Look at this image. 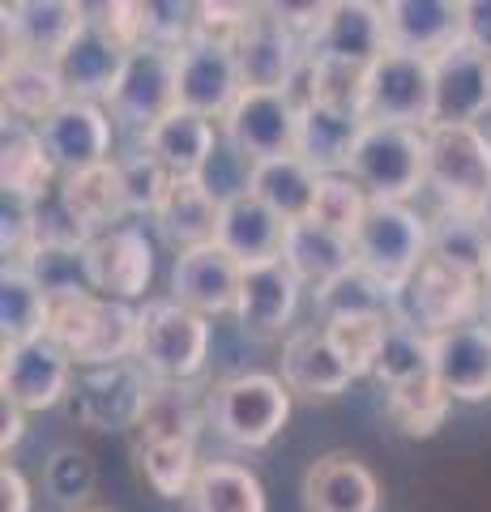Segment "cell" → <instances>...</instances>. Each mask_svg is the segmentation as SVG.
<instances>
[{"mask_svg": "<svg viewBox=\"0 0 491 512\" xmlns=\"http://www.w3.org/2000/svg\"><path fill=\"white\" fill-rule=\"evenodd\" d=\"M214 431L235 448H265L291 419V389L282 376L235 372L223 376L205 397Z\"/></svg>", "mask_w": 491, "mask_h": 512, "instance_id": "obj_1", "label": "cell"}, {"mask_svg": "<svg viewBox=\"0 0 491 512\" xmlns=\"http://www.w3.org/2000/svg\"><path fill=\"white\" fill-rule=\"evenodd\" d=\"M359 111L368 124H398L427 133L436 124V60L389 47L363 73Z\"/></svg>", "mask_w": 491, "mask_h": 512, "instance_id": "obj_2", "label": "cell"}, {"mask_svg": "<svg viewBox=\"0 0 491 512\" xmlns=\"http://www.w3.org/2000/svg\"><path fill=\"white\" fill-rule=\"evenodd\" d=\"M133 359L146 367L154 380L184 384L201 376L205 359H210V325L205 316L184 308L176 299L146 303L137 312V350Z\"/></svg>", "mask_w": 491, "mask_h": 512, "instance_id": "obj_3", "label": "cell"}, {"mask_svg": "<svg viewBox=\"0 0 491 512\" xmlns=\"http://www.w3.org/2000/svg\"><path fill=\"white\" fill-rule=\"evenodd\" d=\"M355 261L389 295H402V286L427 261V218H419L410 205L372 201L355 231Z\"/></svg>", "mask_w": 491, "mask_h": 512, "instance_id": "obj_4", "label": "cell"}, {"mask_svg": "<svg viewBox=\"0 0 491 512\" xmlns=\"http://www.w3.org/2000/svg\"><path fill=\"white\" fill-rule=\"evenodd\" d=\"M47 342L60 346L69 363H116L133 359L137 350V312L129 303L103 299V295H77L60 299L52 312Z\"/></svg>", "mask_w": 491, "mask_h": 512, "instance_id": "obj_5", "label": "cell"}, {"mask_svg": "<svg viewBox=\"0 0 491 512\" xmlns=\"http://www.w3.org/2000/svg\"><path fill=\"white\" fill-rule=\"evenodd\" d=\"M346 175L372 201L406 205V197H415L427 184V133L398 124H368Z\"/></svg>", "mask_w": 491, "mask_h": 512, "instance_id": "obj_6", "label": "cell"}, {"mask_svg": "<svg viewBox=\"0 0 491 512\" xmlns=\"http://www.w3.org/2000/svg\"><path fill=\"white\" fill-rule=\"evenodd\" d=\"M427 184L440 192V205L479 210L491 192V141L474 124L427 128Z\"/></svg>", "mask_w": 491, "mask_h": 512, "instance_id": "obj_7", "label": "cell"}, {"mask_svg": "<svg viewBox=\"0 0 491 512\" xmlns=\"http://www.w3.org/2000/svg\"><path fill=\"white\" fill-rule=\"evenodd\" d=\"M231 52L244 90H291L308 64V43L291 35L269 9L248 13V22L231 35Z\"/></svg>", "mask_w": 491, "mask_h": 512, "instance_id": "obj_8", "label": "cell"}, {"mask_svg": "<svg viewBox=\"0 0 491 512\" xmlns=\"http://www.w3.org/2000/svg\"><path fill=\"white\" fill-rule=\"evenodd\" d=\"M244 94L240 69H235L231 39L197 30L176 52V99L184 111H197L205 120H223Z\"/></svg>", "mask_w": 491, "mask_h": 512, "instance_id": "obj_9", "label": "cell"}, {"mask_svg": "<svg viewBox=\"0 0 491 512\" xmlns=\"http://www.w3.org/2000/svg\"><path fill=\"white\" fill-rule=\"evenodd\" d=\"M474 303H483V282L470 274H457L453 265L436 261V256H427L419 265V274L402 286L393 316L423 329L427 338H436V333H445V329L466 325Z\"/></svg>", "mask_w": 491, "mask_h": 512, "instance_id": "obj_10", "label": "cell"}, {"mask_svg": "<svg viewBox=\"0 0 491 512\" xmlns=\"http://www.w3.org/2000/svg\"><path fill=\"white\" fill-rule=\"evenodd\" d=\"M223 133L248 167L295 154L299 103L291 99V90H244L223 116Z\"/></svg>", "mask_w": 491, "mask_h": 512, "instance_id": "obj_11", "label": "cell"}, {"mask_svg": "<svg viewBox=\"0 0 491 512\" xmlns=\"http://www.w3.org/2000/svg\"><path fill=\"white\" fill-rule=\"evenodd\" d=\"M112 116L133 128H154L180 107L176 99V52L171 47H150L137 43L129 52V64L120 73V86L112 94Z\"/></svg>", "mask_w": 491, "mask_h": 512, "instance_id": "obj_12", "label": "cell"}, {"mask_svg": "<svg viewBox=\"0 0 491 512\" xmlns=\"http://www.w3.org/2000/svg\"><path fill=\"white\" fill-rule=\"evenodd\" d=\"M133 43L120 35L112 22L90 18L86 30L69 43V52L56 60L60 77H65L69 99L77 103H112V94L120 86V73L129 64Z\"/></svg>", "mask_w": 491, "mask_h": 512, "instance_id": "obj_13", "label": "cell"}, {"mask_svg": "<svg viewBox=\"0 0 491 512\" xmlns=\"http://www.w3.org/2000/svg\"><path fill=\"white\" fill-rule=\"evenodd\" d=\"M35 128H39V141L47 150V163L56 167L60 180L112 163V158H107L112 154V120H107V111L99 103L69 99Z\"/></svg>", "mask_w": 491, "mask_h": 512, "instance_id": "obj_14", "label": "cell"}, {"mask_svg": "<svg viewBox=\"0 0 491 512\" xmlns=\"http://www.w3.org/2000/svg\"><path fill=\"white\" fill-rule=\"evenodd\" d=\"M385 52H389L385 5H368V0H338V5H329L325 26L308 43L312 60L342 64V69H363V73Z\"/></svg>", "mask_w": 491, "mask_h": 512, "instance_id": "obj_15", "label": "cell"}, {"mask_svg": "<svg viewBox=\"0 0 491 512\" xmlns=\"http://www.w3.org/2000/svg\"><path fill=\"white\" fill-rule=\"evenodd\" d=\"M86 269L90 286L103 299H137L146 295V286L154 278V248L141 227H116L103 231L86 244Z\"/></svg>", "mask_w": 491, "mask_h": 512, "instance_id": "obj_16", "label": "cell"}, {"mask_svg": "<svg viewBox=\"0 0 491 512\" xmlns=\"http://www.w3.org/2000/svg\"><path fill=\"white\" fill-rule=\"evenodd\" d=\"M363 128H368V120H363L359 107L308 99V103H299L295 154L321 175H346L351 171V158H355Z\"/></svg>", "mask_w": 491, "mask_h": 512, "instance_id": "obj_17", "label": "cell"}, {"mask_svg": "<svg viewBox=\"0 0 491 512\" xmlns=\"http://www.w3.org/2000/svg\"><path fill=\"white\" fill-rule=\"evenodd\" d=\"M86 22V5H73V0H18V5H5V43L18 56L56 64L86 30Z\"/></svg>", "mask_w": 491, "mask_h": 512, "instance_id": "obj_18", "label": "cell"}, {"mask_svg": "<svg viewBox=\"0 0 491 512\" xmlns=\"http://www.w3.org/2000/svg\"><path fill=\"white\" fill-rule=\"evenodd\" d=\"M218 248L240 269L274 265L282 261V244H287V222H282L265 201H257L248 188L231 192L223 201V222H218Z\"/></svg>", "mask_w": 491, "mask_h": 512, "instance_id": "obj_19", "label": "cell"}, {"mask_svg": "<svg viewBox=\"0 0 491 512\" xmlns=\"http://www.w3.org/2000/svg\"><path fill=\"white\" fill-rule=\"evenodd\" d=\"M240 282H244V269L218 244H205V248L176 256V269H171V299L201 312V316L235 312V303H240Z\"/></svg>", "mask_w": 491, "mask_h": 512, "instance_id": "obj_20", "label": "cell"}, {"mask_svg": "<svg viewBox=\"0 0 491 512\" xmlns=\"http://www.w3.org/2000/svg\"><path fill=\"white\" fill-rule=\"evenodd\" d=\"M491 111V56L462 39L436 56V124H479Z\"/></svg>", "mask_w": 491, "mask_h": 512, "instance_id": "obj_21", "label": "cell"}, {"mask_svg": "<svg viewBox=\"0 0 491 512\" xmlns=\"http://www.w3.org/2000/svg\"><path fill=\"white\" fill-rule=\"evenodd\" d=\"M432 376L457 402L491 397V329L457 325L432 338Z\"/></svg>", "mask_w": 491, "mask_h": 512, "instance_id": "obj_22", "label": "cell"}, {"mask_svg": "<svg viewBox=\"0 0 491 512\" xmlns=\"http://www.w3.org/2000/svg\"><path fill=\"white\" fill-rule=\"evenodd\" d=\"M69 355L52 342L5 346L0 363V393L13 397L22 410H52L69 389Z\"/></svg>", "mask_w": 491, "mask_h": 512, "instance_id": "obj_23", "label": "cell"}, {"mask_svg": "<svg viewBox=\"0 0 491 512\" xmlns=\"http://www.w3.org/2000/svg\"><path fill=\"white\" fill-rule=\"evenodd\" d=\"M385 30L393 52L436 60L462 43V5L457 0H389Z\"/></svg>", "mask_w": 491, "mask_h": 512, "instance_id": "obj_24", "label": "cell"}, {"mask_svg": "<svg viewBox=\"0 0 491 512\" xmlns=\"http://www.w3.org/2000/svg\"><path fill=\"white\" fill-rule=\"evenodd\" d=\"M154 222L180 252L205 248L218 239V222H223V192H218L205 175H180L171 180L163 205L154 210Z\"/></svg>", "mask_w": 491, "mask_h": 512, "instance_id": "obj_25", "label": "cell"}, {"mask_svg": "<svg viewBox=\"0 0 491 512\" xmlns=\"http://www.w3.org/2000/svg\"><path fill=\"white\" fill-rule=\"evenodd\" d=\"M299 286L304 282L291 274L287 261L244 269L235 320H240L244 333H252V338H278V333L291 325L295 308H299Z\"/></svg>", "mask_w": 491, "mask_h": 512, "instance_id": "obj_26", "label": "cell"}, {"mask_svg": "<svg viewBox=\"0 0 491 512\" xmlns=\"http://www.w3.org/2000/svg\"><path fill=\"white\" fill-rule=\"evenodd\" d=\"M351 380H355V372L334 350L325 329L304 325L282 346V384L299 397H312V402L316 397H338Z\"/></svg>", "mask_w": 491, "mask_h": 512, "instance_id": "obj_27", "label": "cell"}, {"mask_svg": "<svg viewBox=\"0 0 491 512\" xmlns=\"http://www.w3.org/2000/svg\"><path fill=\"white\" fill-rule=\"evenodd\" d=\"M376 504H380L376 474L351 453L316 457L304 474L308 512H376Z\"/></svg>", "mask_w": 491, "mask_h": 512, "instance_id": "obj_28", "label": "cell"}, {"mask_svg": "<svg viewBox=\"0 0 491 512\" xmlns=\"http://www.w3.org/2000/svg\"><path fill=\"white\" fill-rule=\"evenodd\" d=\"M282 261L291 265V274L299 282L316 286V291H325V286H334L338 278L351 274V269H359V261H355V239L329 231V227H321V222H312V218L291 222V227H287Z\"/></svg>", "mask_w": 491, "mask_h": 512, "instance_id": "obj_29", "label": "cell"}, {"mask_svg": "<svg viewBox=\"0 0 491 512\" xmlns=\"http://www.w3.org/2000/svg\"><path fill=\"white\" fill-rule=\"evenodd\" d=\"M141 150H146L150 158H158L176 180L180 175H205V167H210V158L218 150L214 120L176 107L167 120H158L154 128L141 133Z\"/></svg>", "mask_w": 491, "mask_h": 512, "instance_id": "obj_30", "label": "cell"}, {"mask_svg": "<svg viewBox=\"0 0 491 512\" xmlns=\"http://www.w3.org/2000/svg\"><path fill=\"white\" fill-rule=\"evenodd\" d=\"M0 94H5V111L13 120L26 124H43L52 111L69 103L65 77L52 60L39 56H18L5 52V69H0Z\"/></svg>", "mask_w": 491, "mask_h": 512, "instance_id": "obj_31", "label": "cell"}, {"mask_svg": "<svg viewBox=\"0 0 491 512\" xmlns=\"http://www.w3.org/2000/svg\"><path fill=\"white\" fill-rule=\"evenodd\" d=\"M244 188L257 201H265L269 210L291 227V222L312 218L316 188H321V171L308 167L299 154H282V158H269V163H252Z\"/></svg>", "mask_w": 491, "mask_h": 512, "instance_id": "obj_32", "label": "cell"}, {"mask_svg": "<svg viewBox=\"0 0 491 512\" xmlns=\"http://www.w3.org/2000/svg\"><path fill=\"white\" fill-rule=\"evenodd\" d=\"M427 256L453 265L457 274L479 278L491 269V235L483 227L479 210H462V205H440L436 218H427Z\"/></svg>", "mask_w": 491, "mask_h": 512, "instance_id": "obj_33", "label": "cell"}, {"mask_svg": "<svg viewBox=\"0 0 491 512\" xmlns=\"http://www.w3.org/2000/svg\"><path fill=\"white\" fill-rule=\"evenodd\" d=\"M56 299L43 291V282L26 265H5L0 274V338L5 346L43 342L52 329Z\"/></svg>", "mask_w": 491, "mask_h": 512, "instance_id": "obj_34", "label": "cell"}, {"mask_svg": "<svg viewBox=\"0 0 491 512\" xmlns=\"http://www.w3.org/2000/svg\"><path fill=\"white\" fill-rule=\"evenodd\" d=\"M60 197H65L69 214L77 218L90 239L103 235V231H116L120 218L129 214L124 205V188H120V171H116V158L107 167H94V171H82V175H69L60 180Z\"/></svg>", "mask_w": 491, "mask_h": 512, "instance_id": "obj_35", "label": "cell"}, {"mask_svg": "<svg viewBox=\"0 0 491 512\" xmlns=\"http://www.w3.org/2000/svg\"><path fill=\"white\" fill-rule=\"evenodd\" d=\"M193 512H265L261 478L235 461H205L188 491Z\"/></svg>", "mask_w": 491, "mask_h": 512, "instance_id": "obj_36", "label": "cell"}, {"mask_svg": "<svg viewBox=\"0 0 491 512\" xmlns=\"http://www.w3.org/2000/svg\"><path fill=\"white\" fill-rule=\"evenodd\" d=\"M5 158H0V175H5V192L39 201L43 192H52L56 167L47 163V150L39 141V128L26 120H5Z\"/></svg>", "mask_w": 491, "mask_h": 512, "instance_id": "obj_37", "label": "cell"}, {"mask_svg": "<svg viewBox=\"0 0 491 512\" xmlns=\"http://www.w3.org/2000/svg\"><path fill=\"white\" fill-rule=\"evenodd\" d=\"M449 402H453V397L440 389L436 376H419V380H410V384L389 389V419L398 423L402 436L427 440V436H436V431L445 427Z\"/></svg>", "mask_w": 491, "mask_h": 512, "instance_id": "obj_38", "label": "cell"}, {"mask_svg": "<svg viewBox=\"0 0 491 512\" xmlns=\"http://www.w3.org/2000/svg\"><path fill=\"white\" fill-rule=\"evenodd\" d=\"M372 376L385 380V389H398V384L432 376V338H427L423 329H415V325H406V320L393 316Z\"/></svg>", "mask_w": 491, "mask_h": 512, "instance_id": "obj_39", "label": "cell"}, {"mask_svg": "<svg viewBox=\"0 0 491 512\" xmlns=\"http://www.w3.org/2000/svg\"><path fill=\"white\" fill-rule=\"evenodd\" d=\"M141 470L163 500H180L193 491V478L201 470L197 448L193 440H141Z\"/></svg>", "mask_w": 491, "mask_h": 512, "instance_id": "obj_40", "label": "cell"}, {"mask_svg": "<svg viewBox=\"0 0 491 512\" xmlns=\"http://www.w3.org/2000/svg\"><path fill=\"white\" fill-rule=\"evenodd\" d=\"M197 410L193 397H188L180 384H158L146 393L137 414L141 440H197Z\"/></svg>", "mask_w": 491, "mask_h": 512, "instance_id": "obj_41", "label": "cell"}, {"mask_svg": "<svg viewBox=\"0 0 491 512\" xmlns=\"http://www.w3.org/2000/svg\"><path fill=\"white\" fill-rule=\"evenodd\" d=\"M389 320L393 316H329L321 329L329 333V342H334V350L355 376H372L389 333Z\"/></svg>", "mask_w": 491, "mask_h": 512, "instance_id": "obj_42", "label": "cell"}, {"mask_svg": "<svg viewBox=\"0 0 491 512\" xmlns=\"http://www.w3.org/2000/svg\"><path fill=\"white\" fill-rule=\"evenodd\" d=\"M316 303H321L325 320L329 316H393L398 308V295H389L376 278H368L363 269H351L346 278H338L334 286L316 291Z\"/></svg>", "mask_w": 491, "mask_h": 512, "instance_id": "obj_43", "label": "cell"}, {"mask_svg": "<svg viewBox=\"0 0 491 512\" xmlns=\"http://www.w3.org/2000/svg\"><path fill=\"white\" fill-rule=\"evenodd\" d=\"M368 205H372V197L351 180V175H321L316 205H312V222H321V227L355 239L363 214H368Z\"/></svg>", "mask_w": 491, "mask_h": 512, "instance_id": "obj_44", "label": "cell"}, {"mask_svg": "<svg viewBox=\"0 0 491 512\" xmlns=\"http://www.w3.org/2000/svg\"><path fill=\"white\" fill-rule=\"evenodd\" d=\"M201 5H176V0H146V5H133L137 18V43L150 47H171L180 52L201 30V18H193Z\"/></svg>", "mask_w": 491, "mask_h": 512, "instance_id": "obj_45", "label": "cell"}, {"mask_svg": "<svg viewBox=\"0 0 491 512\" xmlns=\"http://www.w3.org/2000/svg\"><path fill=\"white\" fill-rule=\"evenodd\" d=\"M116 171H120V188H124V205L129 214H154L163 205L167 188H171V175L158 158H150L146 150H137L129 158H116Z\"/></svg>", "mask_w": 491, "mask_h": 512, "instance_id": "obj_46", "label": "cell"}, {"mask_svg": "<svg viewBox=\"0 0 491 512\" xmlns=\"http://www.w3.org/2000/svg\"><path fill=\"white\" fill-rule=\"evenodd\" d=\"M462 39L474 52L491 56V0H466L462 5Z\"/></svg>", "mask_w": 491, "mask_h": 512, "instance_id": "obj_47", "label": "cell"}, {"mask_svg": "<svg viewBox=\"0 0 491 512\" xmlns=\"http://www.w3.org/2000/svg\"><path fill=\"white\" fill-rule=\"evenodd\" d=\"M0 512H30V487L9 461L0 466Z\"/></svg>", "mask_w": 491, "mask_h": 512, "instance_id": "obj_48", "label": "cell"}, {"mask_svg": "<svg viewBox=\"0 0 491 512\" xmlns=\"http://www.w3.org/2000/svg\"><path fill=\"white\" fill-rule=\"evenodd\" d=\"M18 440H22V406L0 393V448L9 453Z\"/></svg>", "mask_w": 491, "mask_h": 512, "instance_id": "obj_49", "label": "cell"}, {"mask_svg": "<svg viewBox=\"0 0 491 512\" xmlns=\"http://www.w3.org/2000/svg\"><path fill=\"white\" fill-rule=\"evenodd\" d=\"M479 218H483V227H487V235H491V192H487L483 205H479Z\"/></svg>", "mask_w": 491, "mask_h": 512, "instance_id": "obj_50", "label": "cell"}, {"mask_svg": "<svg viewBox=\"0 0 491 512\" xmlns=\"http://www.w3.org/2000/svg\"><path fill=\"white\" fill-rule=\"evenodd\" d=\"M483 308H487V316H491V269L483 274Z\"/></svg>", "mask_w": 491, "mask_h": 512, "instance_id": "obj_51", "label": "cell"}, {"mask_svg": "<svg viewBox=\"0 0 491 512\" xmlns=\"http://www.w3.org/2000/svg\"><path fill=\"white\" fill-rule=\"evenodd\" d=\"M90 512H107V508H90Z\"/></svg>", "mask_w": 491, "mask_h": 512, "instance_id": "obj_52", "label": "cell"}]
</instances>
